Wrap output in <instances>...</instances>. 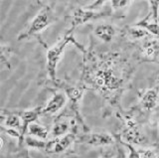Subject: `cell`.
I'll list each match as a JSON object with an SVG mask.
<instances>
[{"label":"cell","mask_w":159,"mask_h":158,"mask_svg":"<svg viewBox=\"0 0 159 158\" xmlns=\"http://www.w3.org/2000/svg\"><path fill=\"white\" fill-rule=\"evenodd\" d=\"M149 5H150V13H149V15L152 17L154 21L158 22L159 0H149Z\"/></svg>","instance_id":"21"},{"label":"cell","mask_w":159,"mask_h":158,"mask_svg":"<svg viewBox=\"0 0 159 158\" xmlns=\"http://www.w3.org/2000/svg\"><path fill=\"white\" fill-rule=\"evenodd\" d=\"M126 34L129 38L132 39V40H144V39H146L147 37L152 36L146 29H144L140 26H137V25L127 28Z\"/></svg>","instance_id":"17"},{"label":"cell","mask_w":159,"mask_h":158,"mask_svg":"<svg viewBox=\"0 0 159 158\" xmlns=\"http://www.w3.org/2000/svg\"><path fill=\"white\" fill-rule=\"evenodd\" d=\"M159 93L155 88H147L140 93L139 95V105L144 111H153L158 106Z\"/></svg>","instance_id":"10"},{"label":"cell","mask_w":159,"mask_h":158,"mask_svg":"<svg viewBox=\"0 0 159 158\" xmlns=\"http://www.w3.org/2000/svg\"><path fill=\"white\" fill-rule=\"evenodd\" d=\"M1 122H2V126L17 128V129L20 130L22 129V120L18 113L9 112L7 115H5L4 111H2Z\"/></svg>","instance_id":"14"},{"label":"cell","mask_w":159,"mask_h":158,"mask_svg":"<svg viewBox=\"0 0 159 158\" xmlns=\"http://www.w3.org/2000/svg\"><path fill=\"white\" fill-rule=\"evenodd\" d=\"M69 129H70L69 122L66 121V120H60V121L55 123V124L52 126L51 135L54 138H57V137H60V136L66 135V134H68Z\"/></svg>","instance_id":"18"},{"label":"cell","mask_w":159,"mask_h":158,"mask_svg":"<svg viewBox=\"0 0 159 158\" xmlns=\"http://www.w3.org/2000/svg\"><path fill=\"white\" fill-rule=\"evenodd\" d=\"M130 0H111V5L114 9V10H118V9H121L126 7Z\"/></svg>","instance_id":"23"},{"label":"cell","mask_w":159,"mask_h":158,"mask_svg":"<svg viewBox=\"0 0 159 158\" xmlns=\"http://www.w3.org/2000/svg\"><path fill=\"white\" fill-rule=\"evenodd\" d=\"M158 22H159V13H158Z\"/></svg>","instance_id":"29"},{"label":"cell","mask_w":159,"mask_h":158,"mask_svg":"<svg viewBox=\"0 0 159 158\" xmlns=\"http://www.w3.org/2000/svg\"><path fill=\"white\" fill-rule=\"evenodd\" d=\"M43 113V107H35L32 110H28V111H23L18 112V115H20L22 120V144L24 143L25 137H26V133L28 132V127L29 125L33 122H36V120L39 118V116Z\"/></svg>","instance_id":"11"},{"label":"cell","mask_w":159,"mask_h":158,"mask_svg":"<svg viewBox=\"0 0 159 158\" xmlns=\"http://www.w3.org/2000/svg\"><path fill=\"white\" fill-rule=\"evenodd\" d=\"M22 158H31V156L29 155L27 150H24V152L22 153Z\"/></svg>","instance_id":"26"},{"label":"cell","mask_w":159,"mask_h":158,"mask_svg":"<svg viewBox=\"0 0 159 158\" xmlns=\"http://www.w3.org/2000/svg\"><path fill=\"white\" fill-rule=\"evenodd\" d=\"M28 134L32 135L39 139H47L49 136V130L45 126L39 124L37 122H33L28 127Z\"/></svg>","instance_id":"16"},{"label":"cell","mask_w":159,"mask_h":158,"mask_svg":"<svg viewBox=\"0 0 159 158\" xmlns=\"http://www.w3.org/2000/svg\"><path fill=\"white\" fill-rule=\"evenodd\" d=\"M140 156H141V158H158L155 151L152 149L143 150L142 152H140Z\"/></svg>","instance_id":"24"},{"label":"cell","mask_w":159,"mask_h":158,"mask_svg":"<svg viewBox=\"0 0 159 158\" xmlns=\"http://www.w3.org/2000/svg\"><path fill=\"white\" fill-rule=\"evenodd\" d=\"M65 93L68 96V98L72 103V110L79 116L80 115V102H81L83 95H84V90L81 88H76V87H66L65 88Z\"/></svg>","instance_id":"13"},{"label":"cell","mask_w":159,"mask_h":158,"mask_svg":"<svg viewBox=\"0 0 159 158\" xmlns=\"http://www.w3.org/2000/svg\"><path fill=\"white\" fill-rule=\"evenodd\" d=\"M92 79L94 86L102 93H113L123 85V79L116 73V69L109 65H103L93 72Z\"/></svg>","instance_id":"2"},{"label":"cell","mask_w":159,"mask_h":158,"mask_svg":"<svg viewBox=\"0 0 159 158\" xmlns=\"http://www.w3.org/2000/svg\"><path fill=\"white\" fill-rule=\"evenodd\" d=\"M80 142L84 144L98 147V146H107L111 145L113 139L112 137L106 132H91L84 134L80 138Z\"/></svg>","instance_id":"7"},{"label":"cell","mask_w":159,"mask_h":158,"mask_svg":"<svg viewBox=\"0 0 159 158\" xmlns=\"http://www.w3.org/2000/svg\"><path fill=\"white\" fill-rule=\"evenodd\" d=\"M76 140V136L73 133H68L66 135L60 136L55 138L53 140L47 142L46 150L48 153L53 154H60L64 151H66L68 148L72 145V143Z\"/></svg>","instance_id":"6"},{"label":"cell","mask_w":159,"mask_h":158,"mask_svg":"<svg viewBox=\"0 0 159 158\" xmlns=\"http://www.w3.org/2000/svg\"><path fill=\"white\" fill-rule=\"evenodd\" d=\"M25 143L28 147L34 148V149H41L45 150L47 146V142L40 140L39 138H33L31 136H26L25 137Z\"/></svg>","instance_id":"20"},{"label":"cell","mask_w":159,"mask_h":158,"mask_svg":"<svg viewBox=\"0 0 159 158\" xmlns=\"http://www.w3.org/2000/svg\"><path fill=\"white\" fill-rule=\"evenodd\" d=\"M107 1V0H96V1L93 2L91 5H89L87 8L88 9H93V10H96V8L102 6V4H104Z\"/></svg>","instance_id":"25"},{"label":"cell","mask_w":159,"mask_h":158,"mask_svg":"<svg viewBox=\"0 0 159 158\" xmlns=\"http://www.w3.org/2000/svg\"><path fill=\"white\" fill-rule=\"evenodd\" d=\"M122 144L127 148V150H128V158H141L140 152L137 151L135 149V147H134L131 144V143L122 141Z\"/></svg>","instance_id":"22"},{"label":"cell","mask_w":159,"mask_h":158,"mask_svg":"<svg viewBox=\"0 0 159 158\" xmlns=\"http://www.w3.org/2000/svg\"><path fill=\"white\" fill-rule=\"evenodd\" d=\"M140 56L144 61L159 62V39L154 36L144 39L140 46Z\"/></svg>","instance_id":"5"},{"label":"cell","mask_w":159,"mask_h":158,"mask_svg":"<svg viewBox=\"0 0 159 158\" xmlns=\"http://www.w3.org/2000/svg\"><path fill=\"white\" fill-rule=\"evenodd\" d=\"M156 90L159 93V76L157 77V80H156Z\"/></svg>","instance_id":"28"},{"label":"cell","mask_w":159,"mask_h":158,"mask_svg":"<svg viewBox=\"0 0 159 158\" xmlns=\"http://www.w3.org/2000/svg\"><path fill=\"white\" fill-rule=\"evenodd\" d=\"M68 102V96L66 93L57 92L53 93V96L49 100L46 106L43 107L44 115H55L64 108Z\"/></svg>","instance_id":"9"},{"label":"cell","mask_w":159,"mask_h":158,"mask_svg":"<svg viewBox=\"0 0 159 158\" xmlns=\"http://www.w3.org/2000/svg\"><path fill=\"white\" fill-rule=\"evenodd\" d=\"M109 14H111V12L108 11H96L88 8H78L74 11L70 30L74 31L77 27L83 25L84 23L98 20V19L107 16Z\"/></svg>","instance_id":"4"},{"label":"cell","mask_w":159,"mask_h":158,"mask_svg":"<svg viewBox=\"0 0 159 158\" xmlns=\"http://www.w3.org/2000/svg\"><path fill=\"white\" fill-rule=\"evenodd\" d=\"M135 25L146 29L152 36L159 39V22L154 21L150 15H148L145 19H143V20L137 22Z\"/></svg>","instance_id":"15"},{"label":"cell","mask_w":159,"mask_h":158,"mask_svg":"<svg viewBox=\"0 0 159 158\" xmlns=\"http://www.w3.org/2000/svg\"><path fill=\"white\" fill-rule=\"evenodd\" d=\"M13 54L12 49L8 45H4L2 44L1 48H0V62H1L2 68H6L8 70L11 69V65H10V58H11Z\"/></svg>","instance_id":"19"},{"label":"cell","mask_w":159,"mask_h":158,"mask_svg":"<svg viewBox=\"0 0 159 158\" xmlns=\"http://www.w3.org/2000/svg\"><path fill=\"white\" fill-rule=\"evenodd\" d=\"M124 137L127 142L140 144L144 140V136L141 133L140 127L138 126L137 122L132 117L125 118V124H124Z\"/></svg>","instance_id":"8"},{"label":"cell","mask_w":159,"mask_h":158,"mask_svg":"<svg viewBox=\"0 0 159 158\" xmlns=\"http://www.w3.org/2000/svg\"><path fill=\"white\" fill-rule=\"evenodd\" d=\"M70 43H74L79 48H82L80 44L76 42L74 38V33L72 30H69L64 34L62 38L59 39V41L53 45L51 48L48 49L47 51V65L46 69L48 72V75L52 81H56L57 75V67L59 65L60 61L62 60V57L65 53L67 46Z\"/></svg>","instance_id":"1"},{"label":"cell","mask_w":159,"mask_h":158,"mask_svg":"<svg viewBox=\"0 0 159 158\" xmlns=\"http://www.w3.org/2000/svg\"><path fill=\"white\" fill-rule=\"evenodd\" d=\"M94 35H96L99 40L104 43H109L113 40V38L116 35V29L114 26L107 23L98 24L94 28Z\"/></svg>","instance_id":"12"},{"label":"cell","mask_w":159,"mask_h":158,"mask_svg":"<svg viewBox=\"0 0 159 158\" xmlns=\"http://www.w3.org/2000/svg\"><path fill=\"white\" fill-rule=\"evenodd\" d=\"M99 158H112V156H111V154H108V153H106V154L102 155Z\"/></svg>","instance_id":"27"},{"label":"cell","mask_w":159,"mask_h":158,"mask_svg":"<svg viewBox=\"0 0 159 158\" xmlns=\"http://www.w3.org/2000/svg\"><path fill=\"white\" fill-rule=\"evenodd\" d=\"M54 22H55V16L52 9L49 6H45L36 14V16L30 22L28 27L19 34L17 40L18 41L28 40L31 37L44 31L50 25H52Z\"/></svg>","instance_id":"3"}]
</instances>
